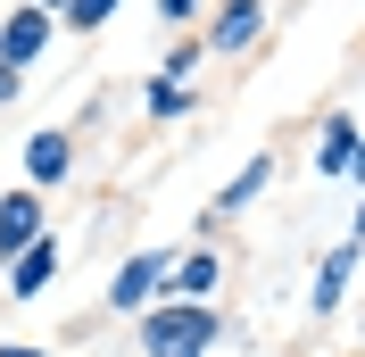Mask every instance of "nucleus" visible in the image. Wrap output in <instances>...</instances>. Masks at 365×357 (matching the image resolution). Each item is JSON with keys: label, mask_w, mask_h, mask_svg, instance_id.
<instances>
[{"label": "nucleus", "mask_w": 365, "mask_h": 357, "mask_svg": "<svg viewBox=\"0 0 365 357\" xmlns=\"http://www.w3.org/2000/svg\"><path fill=\"white\" fill-rule=\"evenodd\" d=\"M225 341L216 308H182V299H150L141 308V357H207Z\"/></svg>", "instance_id": "nucleus-1"}, {"label": "nucleus", "mask_w": 365, "mask_h": 357, "mask_svg": "<svg viewBox=\"0 0 365 357\" xmlns=\"http://www.w3.org/2000/svg\"><path fill=\"white\" fill-rule=\"evenodd\" d=\"M266 25H274V0H216V17H207V59H241V50L266 42Z\"/></svg>", "instance_id": "nucleus-2"}, {"label": "nucleus", "mask_w": 365, "mask_h": 357, "mask_svg": "<svg viewBox=\"0 0 365 357\" xmlns=\"http://www.w3.org/2000/svg\"><path fill=\"white\" fill-rule=\"evenodd\" d=\"M166 266H175V249H133V258L116 266V283H108V316H141L166 291Z\"/></svg>", "instance_id": "nucleus-3"}, {"label": "nucleus", "mask_w": 365, "mask_h": 357, "mask_svg": "<svg viewBox=\"0 0 365 357\" xmlns=\"http://www.w3.org/2000/svg\"><path fill=\"white\" fill-rule=\"evenodd\" d=\"M50 42H58V17H50V9H34V0L0 17V67H9V75H25Z\"/></svg>", "instance_id": "nucleus-4"}, {"label": "nucleus", "mask_w": 365, "mask_h": 357, "mask_svg": "<svg viewBox=\"0 0 365 357\" xmlns=\"http://www.w3.org/2000/svg\"><path fill=\"white\" fill-rule=\"evenodd\" d=\"M216 291H225V258H216V249H182L175 266H166V291H158V299H182V308H216Z\"/></svg>", "instance_id": "nucleus-5"}, {"label": "nucleus", "mask_w": 365, "mask_h": 357, "mask_svg": "<svg viewBox=\"0 0 365 357\" xmlns=\"http://www.w3.org/2000/svg\"><path fill=\"white\" fill-rule=\"evenodd\" d=\"M50 233V208H42V191H9L0 200V274H9V258H25V249Z\"/></svg>", "instance_id": "nucleus-6"}, {"label": "nucleus", "mask_w": 365, "mask_h": 357, "mask_svg": "<svg viewBox=\"0 0 365 357\" xmlns=\"http://www.w3.org/2000/svg\"><path fill=\"white\" fill-rule=\"evenodd\" d=\"M67 175H75V134L67 125H42L25 141V191H58Z\"/></svg>", "instance_id": "nucleus-7"}, {"label": "nucleus", "mask_w": 365, "mask_h": 357, "mask_svg": "<svg viewBox=\"0 0 365 357\" xmlns=\"http://www.w3.org/2000/svg\"><path fill=\"white\" fill-rule=\"evenodd\" d=\"M266 183H274V150H257L250 166H232V175H225V191L207 200L200 224H225V216H241V208H257V200H266Z\"/></svg>", "instance_id": "nucleus-8"}, {"label": "nucleus", "mask_w": 365, "mask_h": 357, "mask_svg": "<svg viewBox=\"0 0 365 357\" xmlns=\"http://www.w3.org/2000/svg\"><path fill=\"white\" fill-rule=\"evenodd\" d=\"M357 258H365L357 241H341V249H324V266H316V283H307V316H341L349 283H357Z\"/></svg>", "instance_id": "nucleus-9"}, {"label": "nucleus", "mask_w": 365, "mask_h": 357, "mask_svg": "<svg viewBox=\"0 0 365 357\" xmlns=\"http://www.w3.org/2000/svg\"><path fill=\"white\" fill-rule=\"evenodd\" d=\"M58 258H67V249H58V233H42L25 258H9V299H42V291L58 283Z\"/></svg>", "instance_id": "nucleus-10"}, {"label": "nucleus", "mask_w": 365, "mask_h": 357, "mask_svg": "<svg viewBox=\"0 0 365 357\" xmlns=\"http://www.w3.org/2000/svg\"><path fill=\"white\" fill-rule=\"evenodd\" d=\"M357 141H365V134H357V116H349V109H341V116H324V125H316V175L341 183L349 166H357Z\"/></svg>", "instance_id": "nucleus-11"}, {"label": "nucleus", "mask_w": 365, "mask_h": 357, "mask_svg": "<svg viewBox=\"0 0 365 357\" xmlns=\"http://www.w3.org/2000/svg\"><path fill=\"white\" fill-rule=\"evenodd\" d=\"M200 109V84H175V75H150L141 84V116L150 125H175V116H191Z\"/></svg>", "instance_id": "nucleus-12"}, {"label": "nucleus", "mask_w": 365, "mask_h": 357, "mask_svg": "<svg viewBox=\"0 0 365 357\" xmlns=\"http://www.w3.org/2000/svg\"><path fill=\"white\" fill-rule=\"evenodd\" d=\"M200 67H207V42H200V34H175V50H166V67H158V75H175V84H191Z\"/></svg>", "instance_id": "nucleus-13"}, {"label": "nucleus", "mask_w": 365, "mask_h": 357, "mask_svg": "<svg viewBox=\"0 0 365 357\" xmlns=\"http://www.w3.org/2000/svg\"><path fill=\"white\" fill-rule=\"evenodd\" d=\"M116 9H125V0H67V9H58V25H75V34H100Z\"/></svg>", "instance_id": "nucleus-14"}, {"label": "nucleus", "mask_w": 365, "mask_h": 357, "mask_svg": "<svg viewBox=\"0 0 365 357\" xmlns=\"http://www.w3.org/2000/svg\"><path fill=\"white\" fill-rule=\"evenodd\" d=\"M200 9H207V0H158V17L182 25V34H191V17H200Z\"/></svg>", "instance_id": "nucleus-15"}, {"label": "nucleus", "mask_w": 365, "mask_h": 357, "mask_svg": "<svg viewBox=\"0 0 365 357\" xmlns=\"http://www.w3.org/2000/svg\"><path fill=\"white\" fill-rule=\"evenodd\" d=\"M17 91H25V75H9V67H0V109H9V100H17Z\"/></svg>", "instance_id": "nucleus-16"}, {"label": "nucleus", "mask_w": 365, "mask_h": 357, "mask_svg": "<svg viewBox=\"0 0 365 357\" xmlns=\"http://www.w3.org/2000/svg\"><path fill=\"white\" fill-rule=\"evenodd\" d=\"M0 357H50V349H34V341H9V349H0Z\"/></svg>", "instance_id": "nucleus-17"}, {"label": "nucleus", "mask_w": 365, "mask_h": 357, "mask_svg": "<svg viewBox=\"0 0 365 357\" xmlns=\"http://www.w3.org/2000/svg\"><path fill=\"white\" fill-rule=\"evenodd\" d=\"M349 241H357V249H365V200H357V216H349Z\"/></svg>", "instance_id": "nucleus-18"}, {"label": "nucleus", "mask_w": 365, "mask_h": 357, "mask_svg": "<svg viewBox=\"0 0 365 357\" xmlns=\"http://www.w3.org/2000/svg\"><path fill=\"white\" fill-rule=\"evenodd\" d=\"M349 175H357V191H365V141H357V166H349Z\"/></svg>", "instance_id": "nucleus-19"}, {"label": "nucleus", "mask_w": 365, "mask_h": 357, "mask_svg": "<svg viewBox=\"0 0 365 357\" xmlns=\"http://www.w3.org/2000/svg\"><path fill=\"white\" fill-rule=\"evenodd\" d=\"M34 9H50V17H58V9H67V0H34Z\"/></svg>", "instance_id": "nucleus-20"}]
</instances>
